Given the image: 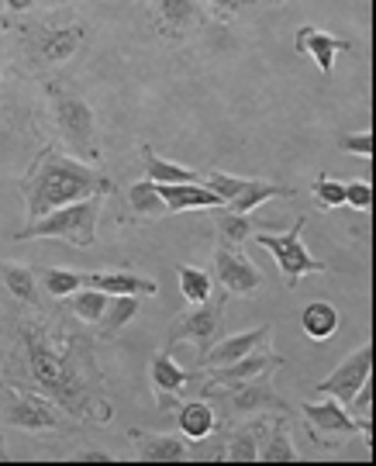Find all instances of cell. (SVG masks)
I'll list each match as a JSON object with an SVG mask.
<instances>
[{
  "label": "cell",
  "instance_id": "cell-7",
  "mask_svg": "<svg viewBox=\"0 0 376 466\" xmlns=\"http://www.w3.org/2000/svg\"><path fill=\"white\" fill-rule=\"evenodd\" d=\"M370 377H373V342L360 346L352 356H345V363H339V367L331 370V377H325V380L318 383V394H328V398H335L339 404H349L352 394Z\"/></svg>",
  "mask_w": 376,
  "mask_h": 466
},
{
  "label": "cell",
  "instance_id": "cell-26",
  "mask_svg": "<svg viewBox=\"0 0 376 466\" xmlns=\"http://www.w3.org/2000/svg\"><path fill=\"white\" fill-rule=\"evenodd\" d=\"M0 277H4L7 290H11L17 300L38 304V283H35V273L28 267H21V263H0Z\"/></svg>",
  "mask_w": 376,
  "mask_h": 466
},
{
  "label": "cell",
  "instance_id": "cell-28",
  "mask_svg": "<svg viewBox=\"0 0 376 466\" xmlns=\"http://www.w3.org/2000/svg\"><path fill=\"white\" fill-rule=\"evenodd\" d=\"M128 204L138 218L166 215V204H163V198H159V187L152 184V180H135V184L128 187Z\"/></svg>",
  "mask_w": 376,
  "mask_h": 466
},
{
  "label": "cell",
  "instance_id": "cell-29",
  "mask_svg": "<svg viewBox=\"0 0 376 466\" xmlns=\"http://www.w3.org/2000/svg\"><path fill=\"white\" fill-rule=\"evenodd\" d=\"M177 280H180V294L187 304H200V300H208L214 294L211 277L197 267H180L177 269Z\"/></svg>",
  "mask_w": 376,
  "mask_h": 466
},
{
  "label": "cell",
  "instance_id": "cell-35",
  "mask_svg": "<svg viewBox=\"0 0 376 466\" xmlns=\"http://www.w3.org/2000/svg\"><path fill=\"white\" fill-rule=\"evenodd\" d=\"M339 146L345 152H352V156H360V159H373V128L345 135V138H339Z\"/></svg>",
  "mask_w": 376,
  "mask_h": 466
},
{
  "label": "cell",
  "instance_id": "cell-16",
  "mask_svg": "<svg viewBox=\"0 0 376 466\" xmlns=\"http://www.w3.org/2000/svg\"><path fill=\"white\" fill-rule=\"evenodd\" d=\"M135 446H138V456L148 460V463H177V460H187V442L180 435H146V432H131Z\"/></svg>",
  "mask_w": 376,
  "mask_h": 466
},
{
  "label": "cell",
  "instance_id": "cell-9",
  "mask_svg": "<svg viewBox=\"0 0 376 466\" xmlns=\"http://www.w3.org/2000/svg\"><path fill=\"white\" fill-rule=\"evenodd\" d=\"M214 269H218L221 287H225L229 294H235V298H252L262 287V273L252 267V259H249L239 246L231 249V246L221 242V246L214 249Z\"/></svg>",
  "mask_w": 376,
  "mask_h": 466
},
{
  "label": "cell",
  "instance_id": "cell-27",
  "mask_svg": "<svg viewBox=\"0 0 376 466\" xmlns=\"http://www.w3.org/2000/svg\"><path fill=\"white\" fill-rule=\"evenodd\" d=\"M259 232V225H256V218L249 215H239V211H225V215H218V235H221V242L225 246H242L246 238Z\"/></svg>",
  "mask_w": 376,
  "mask_h": 466
},
{
  "label": "cell",
  "instance_id": "cell-1",
  "mask_svg": "<svg viewBox=\"0 0 376 466\" xmlns=\"http://www.w3.org/2000/svg\"><path fill=\"white\" fill-rule=\"evenodd\" d=\"M104 190H107V180L97 177V169L83 167L76 159H66V156H56V152H46L38 169L25 184L28 221H38L42 215H49L52 208L94 198V194H104Z\"/></svg>",
  "mask_w": 376,
  "mask_h": 466
},
{
  "label": "cell",
  "instance_id": "cell-18",
  "mask_svg": "<svg viewBox=\"0 0 376 466\" xmlns=\"http://www.w3.org/2000/svg\"><path fill=\"white\" fill-rule=\"evenodd\" d=\"M86 287H97L104 294H159L156 280H146V277H135V273H86L83 277Z\"/></svg>",
  "mask_w": 376,
  "mask_h": 466
},
{
  "label": "cell",
  "instance_id": "cell-10",
  "mask_svg": "<svg viewBox=\"0 0 376 466\" xmlns=\"http://www.w3.org/2000/svg\"><path fill=\"white\" fill-rule=\"evenodd\" d=\"M221 308H225V298H208L194 304L187 315H180L173 321V329H169V339L177 342V339H190L197 342L200 350H208L214 342V335H218V325H221Z\"/></svg>",
  "mask_w": 376,
  "mask_h": 466
},
{
  "label": "cell",
  "instance_id": "cell-32",
  "mask_svg": "<svg viewBox=\"0 0 376 466\" xmlns=\"http://www.w3.org/2000/svg\"><path fill=\"white\" fill-rule=\"evenodd\" d=\"M159 17L169 32H180L197 17L194 0H159Z\"/></svg>",
  "mask_w": 376,
  "mask_h": 466
},
{
  "label": "cell",
  "instance_id": "cell-14",
  "mask_svg": "<svg viewBox=\"0 0 376 466\" xmlns=\"http://www.w3.org/2000/svg\"><path fill=\"white\" fill-rule=\"evenodd\" d=\"M163 198L166 211H190V208H221L225 200L214 194L211 187L194 184H156Z\"/></svg>",
  "mask_w": 376,
  "mask_h": 466
},
{
  "label": "cell",
  "instance_id": "cell-23",
  "mask_svg": "<svg viewBox=\"0 0 376 466\" xmlns=\"http://www.w3.org/2000/svg\"><path fill=\"white\" fill-rule=\"evenodd\" d=\"M287 194H294V190H283L277 184H266V180H246L242 190L229 200V211H239V215H246V211H256L259 204L273 198H287Z\"/></svg>",
  "mask_w": 376,
  "mask_h": 466
},
{
  "label": "cell",
  "instance_id": "cell-31",
  "mask_svg": "<svg viewBox=\"0 0 376 466\" xmlns=\"http://www.w3.org/2000/svg\"><path fill=\"white\" fill-rule=\"evenodd\" d=\"M80 46V28H63V32H52L42 38V56L49 63H66Z\"/></svg>",
  "mask_w": 376,
  "mask_h": 466
},
{
  "label": "cell",
  "instance_id": "cell-25",
  "mask_svg": "<svg viewBox=\"0 0 376 466\" xmlns=\"http://www.w3.org/2000/svg\"><path fill=\"white\" fill-rule=\"evenodd\" d=\"M146 169L152 184H194V180H200L197 169H187L180 163H166L163 156H156L152 149H146Z\"/></svg>",
  "mask_w": 376,
  "mask_h": 466
},
{
  "label": "cell",
  "instance_id": "cell-12",
  "mask_svg": "<svg viewBox=\"0 0 376 466\" xmlns=\"http://www.w3.org/2000/svg\"><path fill=\"white\" fill-rule=\"evenodd\" d=\"M304 418H308V425H311L314 432H321V435L349 439V435H356V432H366L339 400H308V404H304Z\"/></svg>",
  "mask_w": 376,
  "mask_h": 466
},
{
  "label": "cell",
  "instance_id": "cell-11",
  "mask_svg": "<svg viewBox=\"0 0 376 466\" xmlns=\"http://www.w3.org/2000/svg\"><path fill=\"white\" fill-rule=\"evenodd\" d=\"M269 335H273V325H262V329H249V332H239V335H229V339H221L218 346H208V350L197 356V370H214V367H229L235 360H242L249 352L256 350H266V342H269Z\"/></svg>",
  "mask_w": 376,
  "mask_h": 466
},
{
  "label": "cell",
  "instance_id": "cell-8",
  "mask_svg": "<svg viewBox=\"0 0 376 466\" xmlns=\"http://www.w3.org/2000/svg\"><path fill=\"white\" fill-rule=\"evenodd\" d=\"M4 415L15 429H25V432H56L63 425V415L56 411V404H49L42 394H28V390H7Z\"/></svg>",
  "mask_w": 376,
  "mask_h": 466
},
{
  "label": "cell",
  "instance_id": "cell-37",
  "mask_svg": "<svg viewBox=\"0 0 376 466\" xmlns=\"http://www.w3.org/2000/svg\"><path fill=\"white\" fill-rule=\"evenodd\" d=\"M214 4V11L221 17H235L242 7H249V4H256V0H211Z\"/></svg>",
  "mask_w": 376,
  "mask_h": 466
},
{
  "label": "cell",
  "instance_id": "cell-38",
  "mask_svg": "<svg viewBox=\"0 0 376 466\" xmlns=\"http://www.w3.org/2000/svg\"><path fill=\"white\" fill-rule=\"evenodd\" d=\"M76 460H86V463H107V460H115V456H107V452H80Z\"/></svg>",
  "mask_w": 376,
  "mask_h": 466
},
{
  "label": "cell",
  "instance_id": "cell-13",
  "mask_svg": "<svg viewBox=\"0 0 376 466\" xmlns=\"http://www.w3.org/2000/svg\"><path fill=\"white\" fill-rule=\"evenodd\" d=\"M279 367V356L266 350H256L242 356V360H235L229 367H214L211 370V383H246L252 377H262V373H273Z\"/></svg>",
  "mask_w": 376,
  "mask_h": 466
},
{
  "label": "cell",
  "instance_id": "cell-2",
  "mask_svg": "<svg viewBox=\"0 0 376 466\" xmlns=\"http://www.w3.org/2000/svg\"><path fill=\"white\" fill-rule=\"evenodd\" d=\"M21 346L28 356V373L32 380L63 404L66 411L80 415L83 411V377L76 370L73 350L69 346H52L49 335L42 332L38 325H25L21 329Z\"/></svg>",
  "mask_w": 376,
  "mask_h": 466
},
{
  "label": "cell",
  "instance_id": "cell-5",
  "mask_svg": "<svg viewBox=\"0 0 376 466\" xmlns=\"http://www.w3.org/2000/svg\"><path fill=\"white\" fill-rule=\"evenodd\" d=\"M204 394H208V400L225 404L231 415H249V411H262V408L287 411V400L273 390V377L269 373L252 377L246 383H208Z\"/></svg>",
  "mask_w": 376,
  "mask_h": 466
},
{
  "label": "cell",
  "instance_id": "cell-39",
  "mask_svg": "<svg viewBox=\"0 0 376 466\" xmlns=\"http://www.w3.org/2000/svg\"><path fill=\"white\" fill-rule=\"evenodd\" d=\"M11 11H28V7H35V0H4Z\"/></svg>",
  "mask_w": 376,
  "mask_h": 466
},
{
  "label": "cell",
  "instance_id": "cell-19",
  "mask_svg": "<svg viewBox=\"0 0 376 466\" xmlns=\"http://www.w3.org/2000/svg\"><path fill=\"white\" fill-rule=\"evenodd\" d=\"M148 373H152V387L159 390V400H163L159 408H169V398H173V394H180L183 387H187V377H190L183 367H177V360H173L169 352L156 356Z\"/></svg>",
  "mask_w": 376,
  "mask_h": 466
},
{
  "label": "cell",
  "instance_id": "cell-15",
  "mask_svg": "<svg viewBox=\"0 0 376 466\" xmlns=\"http://www.w3.org/2000/svg\"><path fill=\"white\" fill-rule=\"evenodd\" d=\"M297 49L308 52L314 63H318V69H321L325 76H331L335 56L342 49H349V42H342V38H335V35H328V32H318V28H300V32H297Z\"/></svg>",
  "mask_w": 376,
  "mask_h": 466
},
{
  "label": "cell",
  "instance_id": "cell-17",
  "mask_svg": "<svg viewBox=\"0 0 376 466\" xmlns=\"http://www.w3.org/2000/svg\"><path fill=\"white\" fill-rule=\"evenodd\" d=\"M269 435V418H252L242 429H235L229 442V460H239V463H256L262 450V439Z\"/></svg>",
  "mask_w": 376,
  "mask_h": 466
},
{
  "label": "cell",
  "instance_id": "cell-33",
  "mask_svg": "<svg viewBox=\"0 0 376 466\" xmlns=\"http://www.w3.org/2000/svg\"><path fill=\"white\" fill-rule=\"evenodd\" d=\"M42 280H46V290L52 298H69L73 290L83 287L80 273H69V269H42Z\"/></svg>",
  "mask_w": 376,
  "mask_h": 466
},
{
  "label": "cell",
  "instance_id": "cell-34",
  "mask_svg": "<svg viewBox=\"0 0 376 466\" xmlns=\"http://www.w3.org/2000/svg\"><path fill=\"white\" fill-rule=\"evenodd\" d=\"M314 198H318V204L321 208H342L345 204V184H339V180H328V177H321L318 184H314Z\"/></svg>",
  "mask_w": 376,
  "mask_h": 466
},
{
  "label": "cell",
  "instance_id": "cell-21",
  "mask_svg": "<svg viewBox=\"0 0 376 466\" xmlns=\"http://www.w3.org/2000/svg\"><path fill=\"white\" fill-rule=\"evenodd\" d=\"M138 311V298L135 294H107V304H104V315H100V335L111 339L115 332H121L131 318Z\"/></svg>",
  "mask_w": 376,
  "mask_h": 466
},
{
  "label": "cell",
  "instance_id": "cell-30",
  "mask_svg": "<svg viewBox=\"0 0 376 466\" xmlns=\"http://www.w3.org/2000/svg\"><path fill=\"white\" fill-rule=\"evenodd\" d=\"M104 304H107V294L97 290V287H86L83 283L80 290H73V315L86 321V325H97L100 315H104Z\"/></svg>",
  "mask_w": 376,
  "mask_h": 466
},
{
  "label": "cell",
  "instance_id": "cell-40",
  "mask_svg": "<svg viewBox=\"0 0 376 466\" xmlns=\"http://www.w3.org/2000/svg\"><path fill=\"white\" fill-rule=\"evenodd\" d=\"M0 460H4V450H0Z\"/></svg>",
  "mask_w": 376,
  "mask_h": 466
},
{
  "label": "cell",
  "instance_id": "cell-22",
  "mask_svg": "<svg viewBox=\"0 0 376 466\" xmlns=\"http://www.w3.org/2000/svg\"><path fill=\"white\" fill-rule=\"evenodd\" d=\"M287 418H277V421H269V435H266V442H262L259 450V460L262 463H294L300 460L294 450V442H290V435H287Z\"/></svg>",
  "mask_w": 376,
  "mask_h": 466
},
{
  "label": "cell",
  "instance_id": "cell-20",
  "mask_svg": "<svg viewBox=\"0 0 376 466\" xmlns=\"http://www.w3.org/2000/svg\"><path fill=\"white\" fill-rule=\"evenodd\" d=\"M300 325H304V332L311 335V339L325 342V339L339 332V308L328 304V300H311L304 308V315H300Z\"/></svg>",
  "mask_w": 376,
  "mask_h": 466
},
{
  "label": "cell",
  "instance_id": "cell-36",
  "mask_svg": "<svg viewBox=\"0 0 376 466\" xmlns=\"http://www.w3.org/2000/svg\"><path fill=\"white\" fill-rule=\"evenodd\" d=\"M345 204H352L356 211H370L373 208V187L366 184V180L345 184Z\"/></svg>",
  "mask_w": 376,
  "mask_h": 466
},
{
  "label": "cell",
  "instance_id": "cell-6",
  "mask_svg": "<svg viewBox=\"0 0 376 466\" xmlns=\"http://www.w3.org/2000/svg\"><path fill=\"white\" fill-rule=\"evenodd\" d=\"M300 232H304V221H297L287 235L256 232V242H259L262 249H269L273 256H277L279 273H283V280L290 283V287H297V280H300V277H308V273H321V269H325V263H321V259H314L311 252L304 249V238H300Z\"/></svg>",
  "mask_w": 376,
  "mask_h": 466
},
{
  "label": "cell",
  "instance_id": "cell-24",
  "mask_svg": "<svg viewBox=\"0 0 376 466\" xmlns=\"http://www.w3.org/2000/svg\"><path fill=\"white\" fill-rule=\"evenodd\" d=\"M211 429H214V408H211V404L194 400V404L180 408L183 439H190V442H197V439H208V435H211Z\"/></svg>",
  "mask_w": 376,
  "mask_h": 466
},
{
  "label": "cell",
  "instance_id": "cell-3",
  "mask_svg": "<svg viewBox=\"0 0 376 466\" xmlns=\"http://www.w3.org/2000/svg\"><path fill=\"white\" fill-rule=\"evenodd\" d=\"M97 218H100V198H83L63 208H52L49 215L38 221H28V228H21L15 238L28 242V238H63L80 249H90L97 242Z\"/></svg>",
  "mask_w": 376,
  "mask_h": 466
},
{
  "label": "cell",
  "instance_id": "cell-4",
  "mask_svg": "<svg viewBox=\"0 0 376 466\" xmlns=\"http://www.w3.org/2000/svg\"><path fill=\"white\" fill-rule=\"evenodd\" d=\"M52 111H56V125L63 138L69 142V149L76 152L80 159H97L100 146H97V121H94V111L83 104L80 97L73 94H56L52 97Z\"/></svg>",
  "mask_w": 376,
  "mask_h": 466
}]
</instances>
